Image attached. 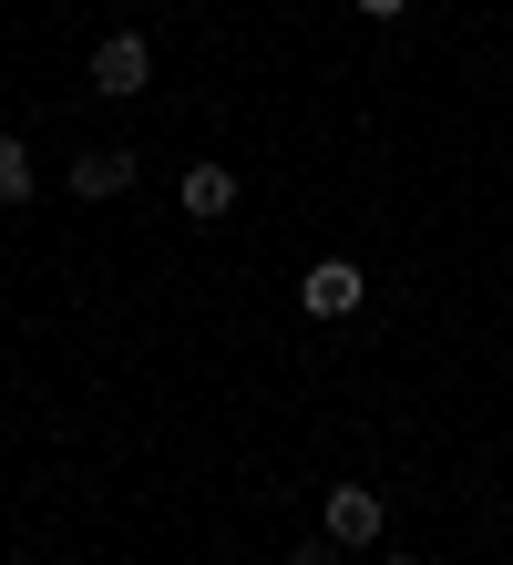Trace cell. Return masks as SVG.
<instances>
[{"label":"cell","instance_id":"2","mask_svg":"<svg viewBox=\"0 0 513 565\" xmlns=\"http://www.w3.org/2000/svg\"><path fill=\"white\" fill-rule=\"evenodd\" d=\"M360 298H370V278H360V257H319V268L298 278V309H308V319H350Z\"/></svg>","mask_w":513,"mask_h":565},{"label":"cell","instance_id":"7","mask_svg":"<svg viewBox=\"0 0 513 565\" xmlns=\"http://www.w3.org/2000/svg\"><path fill=\"white\" fill-rule=\"evenodd\" d=\"M288 565H350V545H329V535H308V545H298Z\"/></svg>","mask_w":513,"mask_h":565},{"label":"cell","instance_id":"1","mask_svg":"<svg viewBox=\"0 0 513 565\" xmlns=\"http://www.w3.org/2000/svg\"><path fill=\"white\" fill-rule=\"evenodd\" d=\"M145 83H154V52H145V31H103V42H93V93L133 104Z\"/></svg>","mask_w":513,"mask_h":565},{"label":"cell","instance_id":"3","mask_svg":"<svg viewBox=\"0 0 513 565\" xmlns=\"http://www.w3.org/2000/svg\"><path fill=\"white\" fill-rule=\"evenodd\" d=\"M381 524H391V504L370 483H339L329 493V545H381Z\"/></svg>","mask_w":513,"mask_h":565},{"label":"cell","instance_id":"8","mask_svg":"<svg viewBox=\"0 0 513 565\" xmlns=\"http://www.w3.org/2000/svg\"><path fill=\"white\" fill-rule=\"evenodd\" d=\"M360 11H370V21H400V11H410V0H360Z\"/></svg>","mask_w":513,"mask_h":565},{"label":"cell","instance_id":"6","mask_svg":"<svg viewBox=\"0 0 513 565\" xmlns=\"http://www.w3.org/2000/svg\"><path fill=\"white\" fill-rule=\"evenodd\" d=\"M31 195V154H21V135H0V206H21Z\"/></svg>","mask_w":513,"mask_h":565},{"label":"cell","instance_id":"9","mask_svg":"<svg viewBox=\"0 0 513 565\" xmlns=\"http://www.w3.org/2000/svg\"><path fill=\"white\" fill-rule=\"evenodd\" d=\"M381 565H421V555H381Z\"/></svg>","mask_w":513,"mask_h":565},{"label":"cell","instance_id":"5","mask_svg":"<svg viewBox=\"0 0 513 565\" xmlns=\"http://www.w3.org/2000/svg\"><path fill=\"white\" fill-rule=\"evenodd\" d=\"M124 185H133V154L124 145H103V154L73 164V195H83V206H103V195H124Z\"/></svg>","mask_w":513,"mask_h":565},{"label":"cell","instance_id":"4","mask_svg":"<svg viewBox=\"0 0 513 565\" xmlns=\"http://www.w3.org/2000/svg\"><path fill=\"white\" fill-rule=\"evenodd\" d=\"M185 216H195V226L236 216V164H185Z\"/></svg>","mask_w":513,"mask_h":565}]
</instances>
